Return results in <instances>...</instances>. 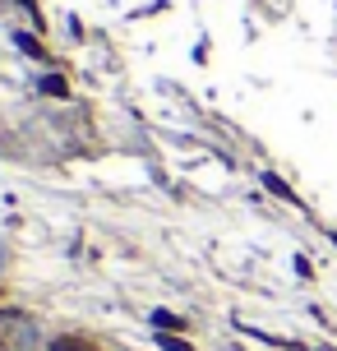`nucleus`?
<instances>
[{"mask_svg":"<svg viewBox=\"0 0 337 351\" xmlns=\"http://www.w3.org/2000/svg\"><path fill=\"white\" fill-rule=\"evenodd\" d=\"M264 180H268V190H273V194H282V199H291V190H286V185L277 180V176H264Z\"/></svg>","mask_w":337,"mask_h":351,"instance_id":"obj_4","label":"nucleus"},{"mask_svg":"<svg viewBox=\"0 0 337 351\" xmlns=\"http://www.w3.org/2000/svg\"><path fill=\"white\" fill-rule=\"evenodd\" d=\"M55 351H88L84 342H55Z\"/></svg>","mask_w":337,"mask_h":351,"instance_id":"obj_5","label":"nucleus"},{"mask_svg":"<svg viewBox=\"0 0 337 351\" xmlns=\"http://www.w3.org/2000/svg\"><path fill=\"white\" fill-rule=\"evenodd\" d=\"M153 324H158V328H185V324H180L176 315H166V310H153Z\"/></svg>","mask_w":337,"mask_h":351,"instance_id":"obj_1","label":"nucleus"},{"mask_svg":"<svg viewBox=\"0 0 337 351\" xmlns=\"http://www.w3.org/2000/svg\"><path fill=\"white\" fill-rule=\"evenodd\" d=\"M158 342H162V351H195L190 342H180V337H171V333H162Z\"/></svg>","mask_w":337,"mask_h":351,"instance_id":"obj_2","label":"nucleus"},{"mask_svg":"<svg viewBox=\"0 0 337 351\" xmlns=\"http://www.w3.org/2000/svg\"><path fill=\"white\" fill-rule=\"evenodd\" d=\"M323 351H328V347H323Z\"/></svg>","mask_w":337,"mask_h":351,"instance_id":"obj_7","label":"nucleus"},{"mask_svg":"<svg viewBox=\"0 0 337 351\" xmlns=\"http://www.w3.org/2000/svg\"><path fill=\"white\" fill-rule=\"evenodd\" d=\"M42 93H51V97H65V79H42Z\"/></svg>","mask_w":337,"mask_h":351,"instance_id":"obj_3","label":"nucleus"},{"mask_svg":"<svg viewBox=\"0 0 337 351\" xmlns=\"http://www.w3.org/2000/svg\"><path fill=\"white\" fill-rule=\"evenodd\" d=\"M333 241H337V236H333Z\"/></svg>","mask_w":337,"mask_h":351,"instance_id":"obj_6","label":"nucleus"}]
</instances>
